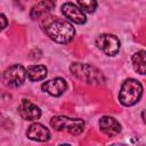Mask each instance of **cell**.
<instances>
[{"label": "cell", "instance_id": "obj_8", "mask_svg": "<svg viewBox=\"0 0 146 146\" xmlns=\"http://www.w3.org/2000/svg\"><path fill=\"white\" fill-rule=\"evenodd\" d=\"M63 15L75 24H83L87 21L84 11L72 2H66L62 6Z\"/></svg>", "mask_w": 146, "mask_h": 146}, {"label": "cell", "instance_id": "obj_3", "mask_svg": "<svg viewBox=\"0 0 146 146\" xmlns=\"http://www.w3.org/2000/svg\"><path fill=\"white\" fill-rule=\"evenodd\" d=\"M143 95V86L136 79L125 80L119 92V100L124 106H132L139 102Z\"/></svg>", "mask_w": 146, "mask_h": 146}, {"label": "cell", "instance_id": "obj_16", "mask_svg": "<svg viewBox=\"0 0 146 146\" xmlns=\"http://www.w3.org/2000/svg\"><path fill=\"white\" fill-rule=\"evenodd\" d=\"M0 19H1V22H2V25H1V29L3 30L6 26H7V19H6V16L3 15V14H1L0 15Z\"/></svg>", "mask_w": 146, "mask_h": 146}, {"label": "cell", "instance_id": "obj_18", "mask_svg": "<svg viewBox=\"0 0 146 146\" xmlns=\"http://www.w3.org/2000/svg\"><path fill=\"white\" fill-rule=\"evenodd\" d=\"M54 1H55V0H54Z\"/></svg>", "mask_w": 146, "mask_h": 146}, {"label": "cell", "instance_id": "obj_1", "mask_svg": "<svg viewBox=\"0 0 146 146\" xmlns=\"http://www.w3.org/2000/svg\"><path fill=\"white\" fill-rule=\"evenodd\" d=\"M44 32L51 40L58 43H68L70 41H72L75 34L73 25L58 17H51L47 19Z\"/></svg>", "mask_w": 146, "mask_h": 146}, {"label": "cell", "instance_id": "obj_12", "mask_svg": "<svg viewBox=\"0 0 146 146\" xmlns=\"http://www.w3.org/2000/svg\"><path fill=\"white\" fill-rule=\"evenodd\" d=\"M54 7H55V1L54 0H42V1H40L39 3H36L32 8V10L30 13V16L33 19H36L40 16L46 15L47 13H49L50 10H52Z\"/></svg>", "mask_w": 146, "mask_h": 146}, {"label": "cell", "instance_id": "obj_5", "mask_svg": "<svg viewBox=\"0 0 146 146\" xmlns=\"http://www.w3.org/2000/svg\"><path fill=\"white\" fill-rule=\"evenodd\" d=\"M27 75V71L23 65L15 64L8 67L3 74H2V81L8 87H19L25 81V78Z\"/></svg>", "mask_w": 146, "mask_h": 146}, {"label": "cell", "instance_id": "obj_10", "mask_svg": "<svg viewBox=\"0 0 146 146\" xmlns=\"http://www.w3.org/2000/svg\"><path fill=\"white\" fill-rule=\"evenodd\" d=\"M99 128L103 133H105L110 137L117 136L121 132V124L119 123V121L116 119H114L113 116H108V115L100 117Z\"/></svg>", "mask_w": 146, "mask_h": 146}, {"label": "cell", "instance_id": "obj_2", "mask_svg": "<svg viewBox=\"0 0 146 146\" xmlns=\"http://www.w3.org/2000/svg\"><path fill=\"white\" fill-rule=\"evenodd\" d=\"M71 73L80 81L92 84H102L105 79L103 73L95 66L84 63H73L70 67Z\"/></svg>", "mask_w": 146, "mask_h": 146}, {"label": "cell", "instance_id": "obj_15", "mask_svg": "<svg viewBox=\"0 0 146 146\" xmlns=\"http://www.w3.org/2000/svg\"><path fill=\"white\" fill-rule=\"evenodd\" d=\"M78 3L80 6V8L88 14H92L97 8L96 0H78Z\"/></svg>", "mask_w": 146, "mask_h": 146}, {"label": "cell", "instance_id": "obj_11", "mask_svg": "<svg viewBox=\"0 0 146 146\" xmlns=\"http://www.w3.org/2000/svg\"><path fill=\"white\" fill-rule=\"evenodd\" d=\"M26 136L31 139V140H35V141H47L50 138V131L41 123H32L27 131H26Z\"/></svg>", "mask_w": 146, "mask_h": 146}, {"label": "cell", "instance_id": "obj_9", "mask_svg": "<svg viewBox=\"0 0 146 146\" xmlns=\"http://www.w3.org/2000/svg\"><path fill=\"white\" fill-rule=\"evenodd\" d=\"M18 113L24 120L27 121H33L41 116L40 107L29 99H22L21 104L18 105Z\"/></svg>", "mask_w": 146, "mask_h": 146}, {"label": "cell", "instance_id": "obj_17", "mask_svg": "<svg viewBox=\"0 0 146 146\" xmlns=\"http://www.w3.org/2000/svg\"><path fill=\"white\" fill-rule=\"evenodd\" d=\"M141 119H143V121H144L145 124H146V110L143 111V113H141Z\"/></svg>", "mask_w": 146, "mask_h": 146}, {"label": "cell", "instance_id": "obj_6", "mask_svg": "<svg viewBox=\"0 0 146 146\" xmlns=\"http://www.w3.org/2000/svg\"><path fill=\"white\" fill-rule=\"evenodd\" d=\"M96 46L107 56H114L120 50V40L113 34H102L96 39Z\"/></svg>", "mask_w": 146, "mask_h": 146}, {"label": "cell", "instance_id": "obj_7", "mask_svg": "<svg viewBox=\"0 0 146 146\" xmlns=\"http://www.w3.org/2000/svg\"><path fill=\"white\" fill-rule=\"evenodd\" d=\"M41 89L54 97L62 96L67 90V83L63 78H54L42 83Z\"/></svg>", "mask_w": 146, "mask_h": 146}, {"label": "cell", "instance_id": "obj_4", "mask_svg": "<svg viewBox=\"0 0 146 146\" xmlns=\"http://www.w3.org/2000/svg\"><path fill=\"white\" fill-rule=\"evenodd\" d=\"M50 125L57 131H67L71 135H80L84 129V121L78 117H68L64 115L54 116Z\"/></svg>", "mask_w": 146, "mask_h": 146}, {"label": "cell", "instance_id": "obj_14", "mask_svg": "<svg viewBox=\"0 0 146 146\" xmlns=\"http://www.w3.org/2000/svg\"><path fill=\"white\" fill-rule=\"evenodd\" d=\"M48 74V70L44 65H31L27 68V78L31 81H41Z\"/></svg>", "mask_w": 146, "mask_h": 146}, {"label": "cell", "instance_id": "obj_13", "mask_svg": "<svg viewBox=\"0 0 146 146\" xmlns=\"http://www.w3.org/2000/svg\"><path fill=\"white\" fill-rule=\"evenodd\" d=\"M133 70L139 74H146V51L138 50L131 57Z\"/></svg>", "mask_w": 146, "mask_h": 146}]
</instances>
